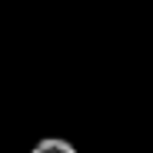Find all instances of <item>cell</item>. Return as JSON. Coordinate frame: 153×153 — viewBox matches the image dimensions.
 <instances>
[{"label":"cell","mask_w":153,"mask_h":153,"mask_svg":"<svg viewBox=\"0 0 153 153\" xmlns=\"http://www.w3.org/2000/svg\"><path fill=\"white\" fill-rule=\"evenodd\" d=\"M30 153H80V150L63 137H43V140H37V146Z\"/></svg>","instance_id":"6da1fadb"}]
</instances>
